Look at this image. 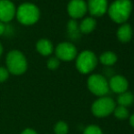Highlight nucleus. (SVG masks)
<instances>
[{
    "mask_svg": "<svg viewBox=\"0 0 134 134\" xmlns=\"http://www.w3.org/2000/svg\"><path fill=\"white\" fill-rule=\"evenodd\" d=\"M16 18L20 24L31 26L36 24L40 18V10L35 4L26 2L18 5L16 11Z\"/></svg>",
    "mask_w": 134,
    "mask_h": 134,
    "instance_id": "nucleus-1",
    "label": "nucleus"
},
{
    "mask_svg": "<svg viewBox=\"0 0 134 134\" xmlns=\"http://www.w3.org/2000/svg\"><path fill=\"white\" fill-rule=\"evenodd\" d=\"M16 5L10 0H0V21L10 22L16 16Z\"/></svg>",
    "mask_w": 134,
    "mask_h": 134,
    "instance_id": "nucleus-9",
    "label": "nucleus"
},
{
    "mask_svg": "<svg viewBox=\"0 0 134 134\" xmlns=\"http://www.w3.org/2000/svg\"><path fill=\"white\" fill-rule=\"evenodd\" d=\"M83 134H103L100 128L98 127L97 125H88L86 129L84 130Z\"/></svg>",
    "mask_w": 134,
    "mask_h": 134,
    "instance_id": "nucleus-21",
    "label": "nucleus"
},
{
    "mask_svg": "<svg viewBox=\"0 0 134 134\" xmlns=\"http://www.w3.org/2000/svg\"><path fill=\"white\" fill-rule=\"evenodd\" d=\"M100 62L105 66H111L117 62V55L111 51H107L99 57Z\"/></svg>",
    "mask_w": 134,
    "mask_h": 134,
    "instance_id": "nucleus-16",
    "label": "nucleus"
},
{
    "mask_svg": "<svg viewBox=\"0 0 134 134\" xmlns=\"http://www.w3.org/2000/svg\"><path fill=\"white\" fill-rule=\"evenodd\" d=\"M88 10L92 16H101L108 10V1L107 0H88Z\"/></svg>",
    "mask_w": 134,
    "mask_h": 134,
    "instance_id": "nucleus-10",
    "label": "nucleus"
},
{
    "mask_svg": "<svg viewBox=\"0 0 134 134\" xmlns=\"http://www.w3.org/2000/svg\"><path fill=\"white\" fill-rule=\"evenodd\" d=\"M116 103L111 98L102 97L98 99L91 106V111L96 117H107L114 111Z\"/></svg>",
    "mask_w": 134,
    "mask_h": 134,
    "instance_id": "nucleus-6",
    "label": "nucleus"
},
{
    "mask_svg": "<svg viewBox=\"0 0 134 134\" xmlns=\"http://www.w3.org/2000/svg\"><path fill=\"white\" fill-rule=\"evenodd\" d=\"M88 88L94 95L103 97L109 91V81L105 77L99 74H93L88 79Z\"/></svg>",
    "mask_w": 134,
    "mask_h": 134,
    "instance_id": "nucleus-5",
    "label": "nucleus"
},
{
    "mask_svg": "<svg viewBox=\"0 0 134 134\" xmlns=\"http://www.w3.org/2000/svg\"><path fill=\"white\" fill-rule=\"evenodd\" d=\"M7 31V27H5V24L3 23V22L0 21V37L3 36L4 34Z\"/></svg>",
    "mask_w": 134,
    "mask_h": 134,
    "instance_id": "nucleus-23",
    "label": "nucleus"
},
{
    "mask_svg": "<svg viewBox=\"0 0 134 134\" xmlns=\"http://www.w3.org/2000/svg\"><path fill=\"white\" fill-rule=\"evenodd\" d=\"M68 32H69V37L72 39H77L80 37V31L76 20L71 19L69 21V23H68Z\"/></svg>",
    "mask_w": 134,
    "mask_h": 134,
    "instance_id": "nucleus-17",
    "label": "nucleus"
},
{
    "mask_svg": "<svg viewBox=\"0 0 134 134\" xmlns=\"http://www.w3.org/2000/svg\"><path fill=\"white\" fill-rule=\"evenodd\" d=\"M109 90H111L113 92L118 94H121L123 92L127 91L129 83L128 80L120 75H116V76L111 77V79L109 81Z\"/></svg>",
    "mask_w": 134,
    "mask_h": 134,
    "instance_id": "nucleus-11",
    "label": "nucleus"
},
{
    "mask_svg": "<svg viewBox=\"0 0 134 134\" xmlns=\"http://www.w3.org/2000/svg\"><path fill=\"white\" fill-rule=\"evenodd\" d=\"M98 59L96 55L90 50H84L79 54L76 59V68L82 74H88L96 68Z\"/></svg>",
    "mask_w": 134,
    "mask_h": 134,
    "instance_id": "nucleus-4",
    "label": "nucleus"
},
{
    "mask_svg": "<svg viewBox=\"0 0 134 134\" xmlns=\"http://www.w3.org/2000/svg\"><path fill=\"white\" fill-rule=\"evenodd\" d=\"M131 10L132 4L131 0H116L108 7L109 18L118 24L127 21L131 16Z\"/></svg>",
    "mask_w": 134,
    "mask_h": 134,
    "instance_id": "nucleus-2",
    "label": "nucleus"
},
{
    "mask_svg": "<svg viewBox=\"0 0 134 134\" xmlns=\"http://www.w3.org/2000/svg\"><path fill=\"white\" fill-rule=\"evenodd\" d=\"M54 131L56 134H68L69 132V126L66 122L58 121L54 127Z\"/></svg>",
    "mask_w": 134,
    "mask_h": 134,
    "instance_id": "nucleus-19",
    "label": "nucleus"
},
{
    "mask_svg": "<svg viewBox=\"0 0 134 134\" xmlns=\"http://www.w3.org/2000/svg\"><path fill=\"white\" fill-rule=\"evenodd\" d=\"M8 77H9V72L7 69V68L0 67V83L5 82L8 79Z\"/></svg>",
    "mask_w": 134,
    "mask_h": 134,
    "instance_id": "nucleus-22",
    "label": "nucleus"
},
{
    "mask_svg": "<svg viewBox=\"0 0 134 134\" xmlns=\"http://www.w3.org/2000/svg\"><path fill=\"white\" fill-rule=\"evenodd\" d=\"M2 53H3V46H2V44L0 43V57H1Z\"/></svg>",
    "mask_w": 134,
    "mask_h": 134,
    "instance_id": "nucleus-26",
    "label": "nucleus"
},
{
    "mask_svg": "<svg viewBox=\"0 0 134 134\" xmlns=\"http://www.w3.org/2000/svg\"><path fill=\"white\" fill-rule=\"evenodd\" d=\"M114 115L117 119L119 120H126L129 117V111H128L127 108L122 107V106H118L115 107L114 109Z\"/></svg>",
    "mask_w": 134,
    "mask_h": 134,
    "instance_id": "nucleus-18",
    "label": "nucleus"
},
{
    "mask_svg": "<svg viewBox=\"0 0 134 134\" xmlns=\"http://www.w3.org/2000/svg\"><path fill=\"white\" fill-rule=\"evenodd\" d=\"M7 69L13 75H22L27 69V60L25 55L19 50H11L5 58Z\"/></svg>",
    "mask_w": 134,
    "mask_h": 134,
    "instance_id": "nucleus-3",
    "label": "nucleus"
},
{
    "mask_svg": "<svg viewBox=\"0 0 134 134\" xmlns=\"http://www.w3.org/2000/svg\"><path fill=\"white\" fill-rule=\"evenodd\" d=\"M36 49L41 56L48 57L50 56L54 51V47L49 39L41 38L36 44Z\"/></svg>",
    "mask_w": 134,
    "mask_h": 134,
    "instance_id": "nucleus-12",
    "label": "nucleus"
},
{
    "mask_svg": "<svg viewBox=\"0 0 134 134\" xmlns=\"http://www.w3.org/2000/svg\"><path fill=\"white\" fill-rule=\"evenodd\" d=\"M21 134H37V131L32 129H26L22 131Z\"/></svg>",
    "mask_w": 134,
    "mask_h": 134,
    "instance_id": "nucleus-24",
    "label": "nucleus"
},
{
    "mask_svg": "<svg viewBox=\"0 0 134 134\" xmlns=\"http://www.w3.org/2000/svg\"><path fill=\"white\" fill-rule=\"evenodd\" d=\"M117 100H118L119 106H122L125 108L130 107L134 102V95L130 91H125L119 95Z\"/></svg>",
    "mask_w": 134,
    "mask_h": 134,
    "instance_id": "nucleus-15",
    "label": "nucleus"
},
{
    "mask_svg": "<svg viewBox=\"0 0 134 134\" xmlns=\"http://www.w3.org/2000/svg\"><path fill=\"white\" fill-rule=\"evenodd\" d=\"M117 37L119 40L122 43H127L131 39L132 37V29L129 24H124L120 27H119L117 31Z\"/></svg>",
    "mask_w": 134,
    "mask_h": 134,
    "instance_id": "nucleus-13",
    "label": "nucleus"
},
{
    "mask_svg": "<svg viewBox=\"0 0 134 134\" xmlns=\"http://www.w3.org/2000/svg\"><path fill=\"white\" fill-rule=\"evenodd\" d=\"M56 58L63 61H71L77 57V48L72 43L62 42L55 49Z\"/></svg>",
    "mask_w": 134,
    "mask_h": 134,
    "instance_id": "nucleus-7",
    "label": "nucleus"
},
{
    "mask_svg": "<svg viewBox=\"0 0 134 134\" xmlns=\"http://www.w3.org/2000/svg\"><path fill=\"white\" fill-rule=\"evenodd\" d=\"M130 123H131V125L132 126V128H134V114H132L131 117H130Z\"/></svg>",
    "mask_w": 134,
    "mask_h": 134,
    "instance_id": "nucleus-25",
    "label": "nucleus"
},
{
    "mask_svg": "<svg viewBox=\"0 0 134 134\" xmlns=\"http://www.w3.org/2000/svg\"><path fill=\"white\" fill-rule=\"evenodd\" d=\"M68 13L72 19H78L84 16L88 10L87 3L84 0H70L68 4Z\"/></svg>",
    "mask_w": 134,
    "mask_h": 134,
    "instance_id": "nucleus-8",
    "label": "nucleus"
},
{
    "mask_svg": "<svg viewBox=\"0 0 134 134\" xmlns=\"http://www.w3.org/2000/svg\"><path fill=\"white\" fill-rule=\"evenodd\" d=\"M96 20L92 18H86L85 19H83L81 21L80 27V31L83 34H88L90 32H92L96 27Z\"/></svg>",
    "mask_w": 134,
    "mask_h": 134,
    "instance_id": "nucleus-14",
    "label": "nucleus"
},
{
    "mask_svg": "<svg viewBox=\"0 0 134 134\" xmlns=\"http://www.w3.org/2000/svg\"><path fill=\"white\" fill-rule=\"evenodd\" d=\"M59 64L60 60L58 58H56V57H52V58H48V62H47V67L50 70H55V69H57L59 67Z\"/></svg>",
    "mask_w": 134,
    "mask_h": 134,
    "instance_id": "nucleus-20",
    "label": "nucleus"
}]
</instances>
